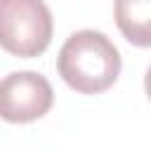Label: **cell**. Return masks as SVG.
Here are the masks:
<instances>
[{
	"label": "cell",
	"instance_id": "3957f363",
	"mask_svg": "<svg viewBox=\"0 0 151 151\" xmlns=\"http://www.w3.org/2000/svg\"><path fill=\"white\" fill-rule=\"evenodd\" d=\"M54 101V90L42 73L17 71L2 78L0 111L7 123H31L42 118Z\"/></svg>",
	"mask_w": 151,
	"mask_h": 151
},
{
	"label": "cell",
	"instance_id": "5b68a950",
	"mask_svg": "<svg viewBox=\"0 0 151 151\" xmlns=\"http://www.w3.org/2000/svg\"><path fill=\"white\" fill-rule=\"evenodd\" d=\"M144 90H146V97L151 99V66L146 68V76H144Z\"/></svg>",
	"mask_w": 151,
	"mask_h": 151
},
{
	"label": "cell",
	"instance_id": "277c9868",
	"mask_svg": "<svg viewBox=\"0 0 151 151\" xmlns=\"http://www.w3.org/2000/svg\"><path fill=\"white\" fill-rule=\"evenodd\" d=\"M116 26L130 45L151 47V0H116Z\"/></svg>",
	"mask_w": 151,
	"mask_h": 151
},
{
	"label": "cell",
	"instance_id": "7a4b0ae2",
	"mask_svg": "<svg viewBox=\"0 0 151 151\" xmlns=\"http://www.w3.org/2000/svg\"><path fill=\"white\" fill-rule=\"evenodd\" d=\"M52 12L42 0H0V45L5 52L33 59L52 42Z\"/></svg>",
	"mask_w": 151,
	"mask_h": 151
},
{
	"label": "cell",
	"instance_id": "6da1fadb",
	"mask_svg": "<svg viewBox=\"0 0 151 151\" xmlns=\"http://www.w3.org/2000/svg\"><path fill=\"white\" fill-rule=\"evenodd\" d=\"M120 52L101 33L83 28L68 35L57 57V71L64 83L80 94H99L120 76Z\"/></svg>",
	"mask_w": 151,
	"mask_h": 151
}]
</instances>
